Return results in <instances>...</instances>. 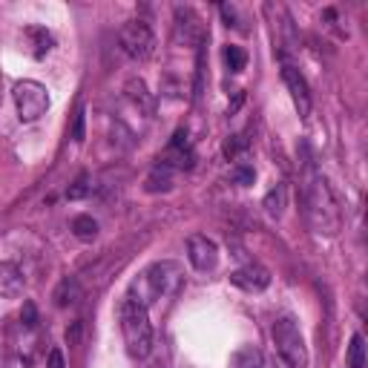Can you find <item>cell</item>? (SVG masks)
Here are the masks:
<instances>
[{
    "label": "cell",
    "mask_w": 368,
    "mask_h": 368,
    "mask_svg": "<svg viewBox=\"0 0 368 368\" xmlns=\"http://www.w3.org/2000/svg\"><path fill=\"white\" fill-rule=\"evenodd\" d=\"M52 300H55L58 308H72V305H78V300H81V285H78V279H75V277H64V279L58 282L55 293H52Z\"/></svg>",
    "instance_id": "obj_12"
},
{
    "label": "cell",
    "mask_w": 368,
    "mask_h": 368,
    "mask_svg": "<svg viewBox=\"0 0 368 368\" xmlns=\"http://www.w3.org/2000/svg\"><path fill=\"white\" fill-rule=\"evenodd\" d=\"M282 81H285V87H288V92H290V98H293V104H297L300 118H308L314 101H311V89H308L305 75H302L297 66L285 64V66H282Z\"/></svg>",
    "instance_id": "obj_8"
},
{
    "label": "cell",
    "mask_w": 368,
    "mask_h": 368,
    "mask_svg": "<svg viewBox=\"0 0 368 368\" xmlns=\"http://www.w3.org/2000/svg\"><path fill=\"white\" fill-rule=\"evenodd\" d=\"M72 233H75L81 242H92V239L98 236V222H95L92 216L81 213V216L72 219Z\"/></svg>",
    "instance_id": "obj_18"
},
{
    "label": "cell",
    "mask_w": 368,
    "mask_h": 368,
    "mask_svg": "<svg viewBox=\"0 0 368 368\" xmlns=\"http://www.w3.org/2000/svg\"><path fill=\"white\" fill-rule=\"evenodd\" d=\"M230 282L236 288H242V290H248V293H259V290H265L267 285H271V271L262 267V265H256V262H251V265L239 267V271H233Z\"/></svg>",
    "instance_id": "obj_10"
},
{
    "label": "cell",
    "mask_w": 368,
    "mask_h": 368,
    "mask_svg": "<svg viewBox=\"0 0 368 368\" xmlns=\"http://www.w3.org/2000/svg\"><path fill=\"white\" fill-rule=\"evenodd\" d=\"M121 331H124V342L133 357H147L153 351L150 316H147V308L135 300H124V305H121Z\"/></svg>",
    "instance_id": "obj_2"
},
{
    "label": "cell",
    "mask_w": 368,
    "mask_h": 368,
    "mask_svg": "<svg viewBox=\"0 0 368 368\" xmlns=\"http://www.w3.org/2000/svg\"><path fill=\"white\" fill-rule=\"evenodd\" d=\"M187 259H190V265L196 267V271H202V274L213 271V267L219 265V248H216V242L207 239V236H202V233L190 236L187 239Z\"/></svg>",
    "instance_id": "obj_7"
},
{
    "label": "cell",
    "mask_w": 368,
    "mask_h": 368,
    "mask_svg": "<svg viewBox=\"0 0 368 368\" xmlns=\"http://www.w3.org/2000/svg\"><path fill=\"white\" fill-rule=\"evenodd\" d=\"M46 368H66V360H64L61 348H52V351L46 354Z\"/></svg>",
    "instance_id": "obj_26"
},
{
    "label": "cell",
    "mask_w": 368,
    "mask_h": 368,
    "mask_svg": "<svg viewBox=\"0 0 368 368\" xmlns=\"http://www.w3.org/2000/svg\"><path fill=\"white\" fill-rule=\"evenodd\" d=\"M262 207H265V213L271 216V219H282V213H285V207H288V187H285V184L271 187V190L265 193Z\"/></svg>",
    "instance_id": "obj_14"
},
{
    "label": "cell",
    "mask_w": 368,
    "mask_h": 368,
    "mask_svg": "<svg viewBox=\"0 0 368 368\" xmlns=\"http://www.w3.org/2000/svg\"><path fill=\"white\" fill-rule=\"evenodd\" d=\"M244 150H248V138H244V135H230V138L225 141V156H228V159H236V156L244 153Z\"/></svg>",
    "instance_id": "obj_24"
},
{
    "label": "cell",
    "mask_w": 368,
    "mask_h": 368,
    "mask_svg": "<svg viewBox=\"0 0 368 368\" xmlns=\"http://www.w3.org/2000/svg\"><path fill=\"white\" fill-rule=\"evenodd\" d=\"M87 193H89V176H87V173H81L75 182L69 184V190H66V199H69V202H78V199H84Z\"/></svg>",
    "instance_id": "obj_22"
},
{
    "label": "cell",
    "mask_w": 368,
    "mask_h": 368,
    "mask_svg": "<svg viewBox=\"0 0 368 368\" xmlns=\"http://www.w3.org/2000/svg\"><path fill=\"white\" fill-rule=\"evenodd\" d=\"M118 41L133 61H147L156 52V32L150 29L147 20H127L118 32Z\"/></svg>",
    "instance_id": "obj_5"
},
{
    "label": "cell",
    "mask_w": 368,
    "mask_h": 368,
    "mask_svg": "<svg viewBox=\"0 0 368 368\" xmlns=\"http://www.w3.org/2000/svg\"><path fill=\"white\" fill-rule=\"evenodd\" d=\"M277 368H290V365H285L282 360H277Z\"/></svg>",
    "instance_id": "obj_28"
},
{
    "label": "cell",
    "mask_w": 368,
    "mask_h": 368,
    "mask_svg": "<svg viewBox=\"0 0 368 368\" xmlns=\"http://www.w3.org/2000/svg\"><path fill=\"white\" fill-rule=\"evenodd\" d=\"M233 365L236 368H265V357L256 346H242L236 354H233Z\"/></svg>",
    "instance_id": "obj_15"
},
{
    "label": "cell",
    "mask_w": 368,
    "mask_h": 368,
    "mask_svg": "<svg viewBox=\"0 0 368 368\" xmlns=\"http://www.w3.org/2000/svg\"><path fill=\"white\" fill-rule=\"evenodd\" d=\"M23 35L32 41V55H35V58H43L49 49H52V35H49L46 29H41V27H29Z\"/></svg>",
    "instance_id": "obj_17"
},
{
    "label": "cell",
    "mask_w": 368,
    "mask_h": 368,
    "mask_svg": "<svg viewBox=\"0 0 368 368\" xmlns=\"http://www.w3.org/2000/svg\"><path fill=\"white\" fill-rule=\"evenodd\" d=\"M225 64L230 72H242L248 66V52L242 46H225Z\"/></svg>",
    "instance_id": "obj_20"
},
{
    "label": "cell",
    "mask_w": 368,
    "mask_h": 368,
    "mask_svg": "<svg viewBox=\"0 0 368 368\" xmlns=\"http://www.w3.org/2000/svg\"><path fill=\"white\" fill-rule=\"evenodd\" d=\"M233 182L236 184H242V187H248V184H253V179H256V170L253 167H248V164H239V167H233Z\"/></svg>",
    "instance_id": "obj_23"
},
{
    "label": "cell",
    "mask_w": 368,
    "mask_h": 368,
    "mask_svg": "<svg viewBox=\"0 0 368 368\" xmlns=\"http://www.w3.org/2000/svg\"><path fill=\"white\" fill-rule=\"evenodd\" d=\"M20 323L27 325V328H35L38 325V308H35V302H23V311H20Z\"/></svg>",
    "instance_id": "obj_25"
},
{
    "label": "cell",
    "mask_w": 368,
    "mask_h": 368,
    "mask_svg": "<svg viewBox=\"0 0 368 368\" xmlns=\"http://www.w3.org/2000/svg\"><path fill=\"white\" fill-rule=\"evenodd\" d=\"M69 138L75 141V144H84V138H87V110H84V107H78L75 118H72V127H69Z\"/></svg>",
    "instance_id": "obj_21"
},
{
    "label": "cell",
    "mask_w": 368,
    "mask_h": 368,
    "mask_svg": "<svg viewBox=\"0 0 368 368\" xmlns=\"http://www.w3.org/2000/svg\"><path fill=\"white\" fill-rule=\"evenodd\" d=\"M15 107L20 121H38L49 110V92L38 81H17L15 84Z\"/></svg>",
    "instance_id": "obj_6"
},
{
    "label": "cell",
    "mask_w": 368,
    "mask_h": 368,
    "mask_svg": "<svg viewBox=\"0 0 368 368\" xmlns=\"http://www.w3.org/2000/svg\"><path fill=\"white\" fill-rule=\"evenodd\" d=\"M348 368H365V339L362 334L351 337V346H348Z\"/></svg>",
    "instance_id": "obj_19"
},
{
    "label": "cell",
    "mask_w": 368,
    "mask_h": 368,
    "mask_svg": "<svg viewBox=\"0 0 368 368\" xmlns=\"http://www.w3.org/2000/svg\"><path fill=\"white\" fill-rule=\"evenodd\" d=\"M274 346L277 354L285 365L290 368H308V346H305V337L300 331V325L290 320V316H282V320L274 323Z\"/></svg>",
    "instance_id": "obj_4"
},
{
    "label": "cell",
    "mask_w": 368,
    "mask_h": 368,
    "mask_svg": "<svg viewBox=\"0 0 368 368\" xmlns=\"http://www.w3.org/2000/svg\"><path fill=\"white\" fill-rule=\"evenodd\" d=\"M78 339H81V323H72V328L66 331V342L69 346H78Z\"/></svg>",
    "instance_id": "obj_27"
},
{
    "label": "cell",
    "mask_w": 368,
    "mask_h": 368,
    "mask_svg": "<svg viewBox=\"0 0 368 368\" xmlns=\"http://www.w3.org/2000/svg\"><path fill=\"white\" fill-rule=\"evenodd\" d=\"M176 41L187 43V46H199L205 41V27H202V17L196 15L193 9H176Z\"/></svg>",
    "instance_id": "obj_9"
},
{
    "label": "cell",
    "mask_w": 368,
    "mask_h": 368,
    "mask_svg": "<svg viewBox=\"0 0 368 368\" xmlns=\"http://www.w3.org/2000/svg\"><path fill=\"white\" fill-rule=\"evenodd\" d=\"M23 293V274L15 262H0V297L17 300Z\"/></svg>",
    "instance_id": "obj_11"
},
{
    "label": "cell",
    "mask_w": 368,
    "mask_h": 368,
    "mask_svg": "<svg viewBox=\"0 0 368 368\" xmlns=\"http://www.w3.org/2000/svg\"><path fill=\"white\" fill-rule=\"evenodd\" d=\"M302 202H305V216H308V225L314 228V233L337 236L342 230V207L337 202V196H334L328 179L316 173L314 167L305 173Z\"/></svg>",
    "instance_id": "obj_1"
},
{
    "label": "cell",
    "mask_w": 368,
    "mask_h": 368,
    "mask_svg": "<svg viewBox=\"0 0 368 368\" xmlns=\"http://www.w3.org/2000/svg\"><path fill=\"white\" fill-rule=\"evenodd\" d=\"M144 190L147 193H170V190H173V170L164 167V164L153 167L150 173H147V179H144Z\"/></svg>",
    "instance_id": "obj_13"
},
{
    "label": "cell",
    "mask_w": 368,
    "mask_h": 368,
    "mask_svg": "<svg viewBox=\"0 0 368 368\" xmlns=\"http://www.w3.org/2000/svg\"><path fill=\"white\" fill-rule=\"evenodd\" d=\"M127 95L133 98V104H135L138 110H144V112H153V98H150V92H147L144 81H138V78H130V81H127Z\"/></svg>",
    "instance_id": "obj_16"
},
{
    "label": "cell",
    "mask_w": 368,
    "mask_h": 368,
    "mask_svg": "<svg viewBox=\"0 0 368 368\" xmlns=\"http://www.w3.org/2000/svg\"><path fill=\"white\" fill-rule=\"evenodd\" d=\"M179 279V267L173 262H161V265H153V267H147V271L133 282V297L138 305H153L156 300H161L164 293L176 285Z\"/></svg>",
    "instance_id": "obj_3"
}]
</instances>
